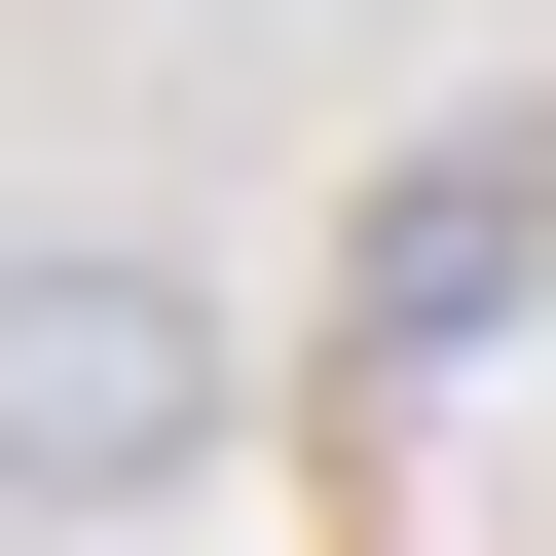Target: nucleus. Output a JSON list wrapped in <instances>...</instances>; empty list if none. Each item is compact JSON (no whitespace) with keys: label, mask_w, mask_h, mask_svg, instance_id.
Here are the masks:
<instances>
[{"label":"nucleus","mask_w":556,"mask_h":556,"mask_svg":"<svg viewBox=\"0 0 556 556\" xmlns=\"http://www.w3.org/2000/svg\"><path fill=\"white\" fill-rule=\"evenodd\" d=\"M149 482H223V298L186 260H0V519H149Z\"/></svg>","instance_id":"1"}]
</instances>
